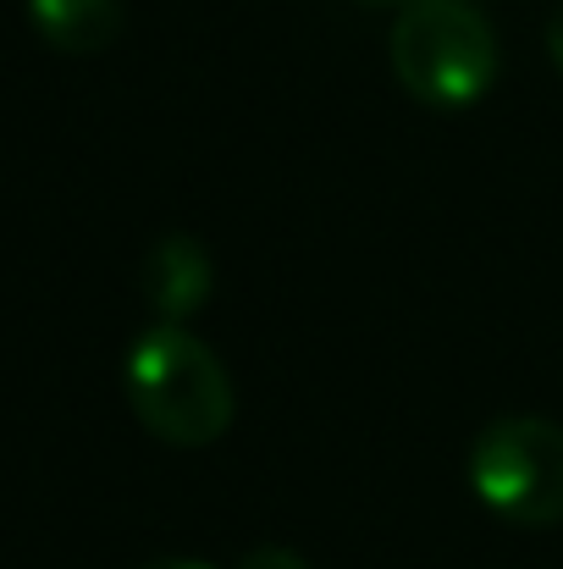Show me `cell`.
<instances>
[{
	"label": "cell",
	"mask_w": 563,
	"mask_h": 569,
	"mask_svg": "<svg viewBox=\"0 0 563 569\" xmlns=\"http://www.w3.org/2000/svg\"><path fill=\"white\" fill-rule=\"evenodd\" d=\"M139 569H215V565H204V559H150Z\"/></svg>",
	"instance_id": "8"
},
{
	"label": "cell",
	"mask_w": 563,
	"mask_h": 569,
	"mask_svg": "<svg viewBox=\"0 0 563 569\" xmlns=\"http://www.w3.org/2000/svg\"><path fill=\"white\" fill-rule=\"evenodd\" d=\"M139 288H144V305L155 310V321L188 327L210 305L215 260H210V249L193 232H161L150 243L144 266H139Z\"/></svg>",
	"instance_id": "4"
},
{
	"label": "cell",
	"mask_w": 563,
	"mask_h": 569,
	"mask_svg": "<svg viewBox=\"0 0 563 569\" xmlns=\"http://www.w3.org/2000/svg\"><path fill=\"white\" fill-rule=\"evenodd\" d=\"M392 78L431 111H464L497 83V33L470 0H409L386 39Z\"/></svg>",
	"instance_id": "2"
},
{
	"label": "cell",
	"mask_w": 563,
	"mask_h": 569,
	"mask_svg": "<svg viewBox=\"0 0 563 569\" xmlns=\"http://www.w3.org/2000/svg\"><path fill=\"white\" fill-rule=\"evenodd\" d=\"M122 392L139 426L172 448H210L232 431L238 392L221 355L188 327L155 321L122 360Z\"/></svg>",
	"instance_id": "1"
},
{
	"label": "cell",
	"mask_w": 563,
	"mask_h": 569,
	"mask_svg": "<svg viewBox=\"0 0 563 569\" xmlns=\"http://www.w3.org/2000/svg\"><path fill=\"white\" fill-rule=\"evenodd\" d=\"M547 56H553V67L563 72V6L547 17Z\"/></svg>",
	"instance_id": "7"
},
{
	"label": "cell",
	"mask_w": 563,
	"mask_h": 569,
	"mask_svg": "<svg viewBox=\"0 0 563 569\" xmlns=\"http://www.w3.org/2000/svg\"><path fill=\"white\" fill-rule=\"evenodd\" d=\"M470 492L520 531L563 526V426L547 415H497L470 442Z\"/></svg>",
	"instance_id": "3"
},
{
	"label": "cell",
	"mask_w": 563,
	"mask_h": 569,
	"mask_svg": "<svg viewBox=\"0 0 563 569\" xmlns=\"http://www.w3.org/2000/svg\"><path fill=\"white\" fill-rule=\"evenodd\" d=\"M238 569H310V559L299 548H282V542H265V548H249Z\"/></svg>",
	"instance_id": "6"
},
{
	"label": "cell",
	"mask_w": 563,
	"mask_h": 569,
	"mask_svg": "<svg viewBox=\"0 0 563 569\" xmlns=\"http://www.w3.org/2000/svg\"><path fill=\"white\" fill-rule=\"evenodd\" d=\"M360 6H371V11H398V6H409V0H360Z\"/></svg>",
	"instance_id": "9"
},
{
	"label": "cell",
	"mask_w": 563,
	"mask_h": 569,
	"mask_svg": "<svg viewBox=\"0 0 563 569\" xmlns=\"http://www.w3.org/2000/svg\"><path fill=\"white\" fill-rule=\"evenodd\" d=\"M28 22L61 56H100L122 39L128 11L122 0H28Z\"/></svg>",
	"instance_id": "5"
}]
</instances>
